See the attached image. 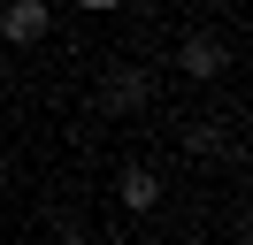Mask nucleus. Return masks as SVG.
<instances>
[{"label":"nucleus","instance_id":"3","mask_svg":"<svg viewBox=\"0 0 253 245\" xmlns=\"http://www.w3.org/2000/svg\"><path fill=\"white\" fill-rule=\"evenodd\" d=\"M154 199H161V184H154V168H123V207H154Z\"/></svg>","mask_w":253,"mask_h":245},{"label":"nucleus","instance_id":"5","mask_svg":"<svg viewBox=\"0 0 253 245\" xmlns=\"http://www.w3.org/2000/svg\"><path fill=\"white\" fill-rule=\"evenodd\" d=\"M77 8H123V0H77Z\"/></svg>","mask_w":253,"mask_h":245},{"label":"nucleus","instance_id":"4","mask_svg":"<svg viewBox=\"0 0 253 245\" xmlns=\"http://www.w3.org/2000/svg\"><path fill=\"white\" fill-rule=\"evenodd\" d=\"M184 69H192V77H215V69H222V46H215V39H184Z\"/></svg>","mask_w":253,"mask_h":245},{"label":"nucleus","instance_id":"1","mask_svg":"<svg viewBox=\"0 0 253 245\" xmlns=\"http://www.w3.org/2000/svg\"><path fill=\"white\" fill-rule=\"evenodd\" d=\"M0 39H16V46L46 39V0H8L0 8Z\"/></svg>","mask_w":253,"mask_h":245},{"label":"nucleus","instance_id":"2","mask_svg":"<svg viewBox=\"0 0 253 245\" xmlns=\"http://www.w3.org/2000/svg\"><path fill=\"white\" fill-rule=\"evenodd\" d=\"M108 107H115V115L146 107V69H123V77H108Z\"/></svg>","mask_w":253,"mask_h":245}]
</instances>
